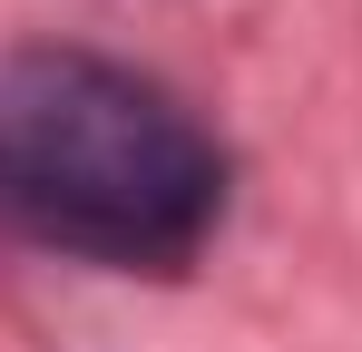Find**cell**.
<instances>
[{
  "label": "cell",
  "instance_id": "6da1fadb",
  "mask_svg": "<svg viewBox=\"0 0 362 352\" xmlns=\"http://www.w3.org/2000/svg\"><path fill=\"white\" fill-rule=\"evenodd\" d=\"M226 216V147L98 49L0 59V235L108 274H177Z\"/></svg>",
  "mask_w": 362,
  "mask_h": 352
}]
</instances>
